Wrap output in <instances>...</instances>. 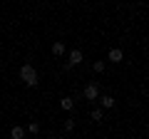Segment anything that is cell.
Masks as SVG:
<instances>
[{
    "mask_svg": "<svg viewBox=\"0 0 149 139\" xmlns=\"http://www.w3.org/2000/svg\"><path fill=\"white\" fill-rule=\"evenodd\" d=\"M20 80L25 82L27 87H37V82H40V80H37V72H35V67H32L30 62H25L20 67Z\"/></svg>",
    "mask_w": 149,
    "mask_h": 139,
    "instance_id": "1",
    "label": "cell"
},
{
    "mask_svg": "<svg viewBox=\"0 0 149 139\" xmlns=\"http://www.w3.org/2000/svg\"><path fill=\"white\" fill-rule=\"evenodd\" d=\"M85 99H90V102H95V99H100V85L97 82H90V85H85Z\"/></svg>",
    "mask_w": 149,
    "mask_h": 139,
    "instance_id": "2",
    "label": "cell"
},
{
    "mask_svg": "<svg viewBox=\"0 0 149 139\" xmlns=\"http://www.w3.org/2000/svg\"><path fill=\"white\" fill-rule=\"evenodd\" d=\"M82 60H85V55H82V50L72 47V50L67 52V67H74V65H80Z\"/></svg>",
    "mask_w": 149,
    "mask_h": 139,
    "instance_id": "3",
    "label": "cell"
},
{
    "mask_svg": "<svg viewBox=\"0 0 149 139\" xmlns=\"http://www.w3.org/2000/svg\"><path fill=\"white\" fill-rule=\"evenodd\" d=\"M107 60H109V62H122L124 60V52L119 47H112L109 52H107Z\"/></svg>",
    "mask_w": 149,
    "mask_h": 139,
    "instance_id": "4",
    "label": "cell"
},
{
    "mask_svg": "<svg viewBox=\"0 0 149 139\" xmlns=\"http://www.w3.org/2000/svg\"><path fill=\"white\" fill-rule=\"evenodd\" d=\"M10 139H25V129H22L20 124H15V127L10 129Z\"/></svg>",
    "mask_w": 149,
    "mask_h": 139,
    "instance_id": "5",
    "label": "cell"
},
{
    "mask_svg": "<svg viewBox=\"0 0 149 139\" xmlns=\"http://www.w3.org/2000/svg\"><path fill=\"white\" fill-rule=\"evenodd\" d=\"M60 107L67 109V112H72V109H74V99H72V97H62V99H60Z\"/></svg>",
    "mask_w": 149,
    "mask_h": 139,
    "instance_id": "6",
    "label": "cell"
},
{
    "mask_svg": "<svg viewBox=\"0 0 149 139\" xmlns=\"http://www.w3.org/2000/svg\"><path fill=\"white\" fill-rule=\"evenodd\" d=\"M100 102H102V107H104V109L114 107V97H109V95H100Z\"/></svg>",
    "mask_w": 149,
    "mask_h": 139,
    "instance_id": "7",
    "label": "cell"
},
{
    "mask_svg": "<svg viewBox=\"0 0 149 139\" xmlns=\"http://www.w3.org/2000/svg\"><path fill=\"white\" fill-rule=\"evenodd\" d=\"M52 55H55V57H62V55H65V45L60 42V40L52 42Z\"/></svg>",
    "mask_w": 149,
    "mask_h": 139,
    "instance_id": "8",
    "label": "cell"
},
{
    "mask_svg": "<svg viewBox=\"0 0 149 139\" xmlns=\"http://www.w3.org/2000/svg\"><path fill=\"white\" fill-rule=\"evenodd\" d=\"M92 119H95V122H102V117H104V112H102V107H95L92 109V114H90Z\"/></svg>",
    "mask_w": 149,
    "mask_h": 139,
    "instance_id": "9",
    "label": "cell"
},
{
    "mask_svg": "<svg viewBox=\"0 0 149 139\" xmlns=\"http://www.w3.org/2000/svg\"><path fill=\"white\" fill-rule=\"evenodd\" d=\"M95 72H97V75L104 72V60H95Z\"/></svg>",
    "mask_w": 149,
    "mask_h": 139,
    "instance_id": "10",
    "label": "cell"
},
{
    "mask_svg": "<svg viewBox=\"0 0 149 139\" xmlns=\"http://www.w3.org/2000/svg\"><path fill=\"white\" fill-rule=\"evenodd\" d=\"M27 132H30V134H37V132H40V124H37V122H30V124H27Z\"/></svg>",
    "mask_w": 149,
    "mask_h": 139,
    "instance_id": "11",
    "label": "cell"
},
{
    "mask_svg": "<svg viewBox=\"0 0 149 139\" xmlns=\"http://www.w3.org/2000/svg\"><path fill=\"white\" fill-rule=\"evenodd\" d=\"M74 129V119H65V132H72Z\"/></svg>",
    "mask_w": 149,
    "mask_h": 139,
    "instance_id": "12",
    "label": "cell"
}]
</instances>
